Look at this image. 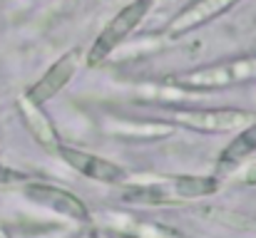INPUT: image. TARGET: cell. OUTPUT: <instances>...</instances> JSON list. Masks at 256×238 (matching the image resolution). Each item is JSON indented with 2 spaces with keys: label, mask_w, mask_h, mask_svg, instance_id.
I'll use <instances>...</instances> for the list:
<instances>
[{
  "label": "cell",
  "mask_w": 256,
  "mask_h": 238,
  "mask_svg": "<svg viewBox=\"0 0 256 238\" xmlns=\"http://www.w3.org/2000/svg\"><path fill=\"white\" fill-rule=\"evenodd\" d=\"M150 7H152V0H132L130 5H124L104 25V30L97 35V40H94V45H92V50L87 55V65H100L104 57H110L112 50L117 45H122V40L144 20V15L150 12Z\"/></svg>",
  "instance_id": "obj_1"
},
{
  "label": "cell",
  "mask_w": 256,
  "mask_h": 238,
  "mask_svg": "<svg viewBox=\"0 0 256 238\" xmlns=\"http://www.w3.org/2000/svg\"><path fill=\"white\" fill-rule=\"evenodd\" d=\"M172 119L202 132H232L254 122V114L244 109H174Z\"/></svg>",
  "instance_id": "obj_2"
},
{
  "label": "cell",
  "mask_w": 256,
  "mask_h": 238,
  "mask_svg": "<svg viewBox=\"0 0 256 238\" xmlns=\"http://www.w3.org/2000/svg\"><path fill=\"white\" fill-rule=\"evenodd\" d=\"M65 164H70L75 171H80L87 179H94L100 184H122L127 179V171L114 164V161H107V159L97 157V154H87L82 149H75V147H65V144H58L55 149Z\"/></svg>",
  "instance_id": "obj_3"
},
{
  "label": "cell",
  "mask_w": 256,
  "mask_h": 238,
  "mask_svg": "<svg viewBox=\"0 0 256 238\" xmlns=\"http://www.w3.org/2000/svg\"><path fill=\"white\" fill-rule=\"evenodd\" d=\"M80 62H82V52L80 50H70V52H65L42 77L38 79L28 92H25V97L30 99V102H35V104H45L48 99H52L70 79L78 75V70H80Z\"/></svg>",
  "instance_id": "obj_4"
},
{
  "label": "cell",
  "mask_w": 256,
  "mask_h": 238,
  "mask_svg": "<svg viewBox=\"0 0 256 238\" xmlns=\"http://www.w3.org/2000/svg\"><path fill=\"white\" fill-rule=\"evenodd\" d=\"M256 77V57L254 60H236V62H222L214 67H202L189 75H184L182 82L196 89H212V87H226L232 82H244Z\"/></svg>",
  "instance_id": "obj_5"
},
{
  "label": "cell",
  "mask_w": 256,
  "mask_h": 238,
  "mask_svg": "<svg viewBox=\"0 0 256 238\" xmlns=\"http://www.w3.org/2000/svg\"><path fill=\"white\" fill-rule=\"evenodd\" d=\"M25 196L50 211H58L68 219H75V221H87L90 219V211L82 204V199H78L72 191H65L60 186H50V184H28L25 189Z\"/></svg>",
  "instance_id": "obj_6"
},
{
  "label": "cell",
  "mask_w": 256,
  "mask_h": 238,
  "mask_svg": "<svg viewBox=\"0 0 256 238\" xmlns=\"http://www.w3.org/2000/svg\"><path fill=\"white\" fill-rule=\"evenodd\" d=\"M236 2L239 0H194V2H189L184 10H179L172 17V22L167 25V35L170 37H179V35H184V32H189V30L219 17L222 12H226Z\"/></svg>",
  "instance_id": "obj_7"
},
{
  "label": "cell",
  "mask_w": 256,
  "mask_h": 238,
  "mask_svg": "<svg viewBox=\"0 0 256 238\" xmlns=\"http://www.w3.org/2000/svg\"><path fill=\"white\" fill-rule=\"evenodd\" d=\"M18 109H20V117L25 119L28 129L32 132V137L38 139V144H42L45 149L55 152L60 139H58V132L52 127V122L48 119V114L42 112V104H35L30 102L28 97H20L18 99Z\"/></svg>",
  "instance_id": "obj_8"
},
{
  "label": "cell",
  "mask_w": 256,
  "mask_h": 238,
  "mask_svg": "<svg viewBox=\"0 0 256 238\" xmlns=\"http://www.w3.org/2000/svg\"><path fill=\"white\" fill-rule=\"evenodd\" d=\"M164 186L170 189V194L179 201L184 199H202V196H212L219 189V181L214 176H172L164 181Z\"/></svg>",
  "instance_id": "obj_9"
},
{
  "label": "cell",
  "mask_w": 256,
  "mask_h": 238,
  "mask_svg": "<svg viewBox=\"0 0 256 238\" xmlns=\"http://www.w3.org/2000/svg\"><path fill=\"white\" fill-rule=\"evenodd\" d=\"M256 152V122H249L246 129H242L232 144H226V149L219 154V166L222 169H232L236 164H242L244 159H249Z\"/></svg>",
  "instance_id": "obj_10"
},
{
  "label": "cell",
  "mask_w": 256,
  "mask_h": 238,
  "mask_svg": "<svg viewBox=\"0 0 256 238\" xmlns=\"http://www.w3.org/2000/svg\"><path fill=\"white\" fill-rule=\"evenodd\" d=\"M0 238H10V236H8V231H5L2 226H0Z\"/></svg>",
  "instance_id": "obj_11"
},
{
  "label": "cell",
  "mask_w": 256,
  "mask_h": 238,
  "mask_svg": "<svg viewBox=\"0 0 256 238\" xmlns=\"http://www.w3.org/2000/svg\"><path fill=\"white\" fill-rule=\"evenodd\" d=\"M90 238H100V236H97V234H92V236H90Z\"/></svg>",
  "instance_id": "obj_12"
},
{
  "label": "cell",
  "mask_w": 256,
  "mask_h": 238,
  "mask_svg": "<svg viewBox=\"0 0 256 238\" xmlns=\"http://www.w3.org/2000/svg\"><path fill=\"white\" fill-rule=\"evenodd\" d=\"M254 181H256V176H254Z\"/></svg>",
  "instance_id": "obj_13"
}]
</instances>
